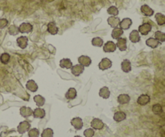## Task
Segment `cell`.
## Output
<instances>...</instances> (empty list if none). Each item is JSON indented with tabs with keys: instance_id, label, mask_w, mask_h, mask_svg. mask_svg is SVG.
Instances as JSON below:
<instances>
[{
	"instance_id": "16",
	"label": "cell",
	"mask_w": 165,
	"mask_h": 137,
	"mask_svg": "<svg viewBox=\"0 0 165 137\" xmlns=\"http://www.w3.org/2000/svg\"><path fill=\"white\" fill-rule=\"evenodd\" d=\"M129 39H130V42L134 43H139L140 40H141L139 32L137 30H132L131 32L130 33V35H129Z\"/></svg>"
},
{
	"instance_id": "31",
	"label": "cell",
	"mask_w": 165,
	"mask_h": 137,
	"mask_svg": "<svg viewBox=\"0 0 165 137\" xmlns=\"http://www.w3.org/2000/svg\"><path fill=\"white\" fill-rule=\"evenodd\" d=\"M155 39H156L160 43L165 42V33L160 30H157L155 33Z\"/></svg>"
},
{
	"instance_id": "2",
	"label": "cell",
	"mask_w": 165,
	"mask_h": 137,
	"mask_svg": "<svg viewBox=\"0 0 165 137\" xmlns=\"http://www.w3.org/2000/svg\"><path fill=\"white\" fill-rule=\"evenodd\" d=\"M151 29H152V27H151V25L150 23H144L139 26L138 31H139V34H141L142 35H147L151 32Z\"/></svg>"
},
{
	"instance_id": "39",
	"label": "cell",
	"mask_w": 165,
	"mask_h": 137,
	"mask_svg": "<svg viewBox=\"0 0 165 137\" xmlns=\"http://www.w3.org/2000/svg\"><path fill=\"white\" fill-rule=\"evenodd\" d=\"M84 135L85 137H93L94 135V129H93V128H87L84 132Z\"/></svg>"
},
{
	"instance_id": "12",
	"label": "cell",
	"mask_w": 165,
	"mask_h": 137,
	"mask_svg": "<svg viewBox=\"0 0 165 137\" xmlns=\"http://www.w3.org/2000/svg\"><path fill=\"white\" fill-rule=\"evenodd\" d=\"M151 101V98L148 95H146V94H143L138 98L137 100V103L138 104L141 105V106H144V105H147V104H149Z\"/></svg>"
},
{
	"instance_id": "23",
	"label": "cell",
	"mask_w": 165,
	"mask_h": 137,
	"mask_svg": "<svg viewBox=\"0 0 165 137\" xmlns=\"http://www.w3.org/2000/svg\"><path fill=\"white\" fill-rule=\"evenodd\" d=\"M33 113V111L31 110V107H22L20 108V115L23 117L28 118L29 116H31Z\"/></svg>"
},
{
	"instance_id": "38",
	"label": "cell",
	"mask_w": 165,
	"mask_h": 137,
	"mask_svg": "<svg viewBox=\"0 0 165 137\" xmlns=\"http://www.w3.org/2000/svg\"><path fill=\"white\" fill-rule=\"evenodd\" d=\"M40 132L37 128H31L28 131V137H39Z\"/></svg>"
},
{
	"instance_id": "18",
	"label": "cell",
	"mask_w": 165,
	"mask_h": 137,
	"mask_svg": "<svg viewBox=\"0 0 165 137\" xmlns=\"http://www.w3.org/2000/svg\"><path fill=\"white\" fill-rule=\"evenodd\" d=\"M26 88L28 90L31 91V92H35L38 90V85L33 79H30L27 82Z\"/></svg>"
},
{
	"instance_id": "14",
	"label": "cell",
	"mask_w": 165,
	"mask_h": 137,
	"mask_svg": "<svg viewBox=\"0 0 165 137\" xmlns=\"http://www.w3.org/2000/svg\"><path fill=\"white\" fill-rule=\"evenodd\" d=\"M17 44L22 49L26 48L28 44V39L26 36H19L16 40Z\"/></svg>"
},
{
	"instance_id": "21",
	"label": "cell",
	"mask_w": 165,
	"mask_h": 137,
	"mask_svg": "<svg viewBox=\"0 0 165 137\" xmlns=\"http://www.w3.org/2000/svg\"><path fill=\"white\" fill-rule=\"evenodd\" d=\"M60 67L65 69H70L73 67V63L69 59H62L60 61Z\"/></svg>"
},
{
	"instance_id": "26",
	"label": "cell",
	"mask_w": 165,
	"mask_h": 137,
	"mask_svg": "<svg viewBox=\"0 0 165 137\" xmlns=\"http://www.w3.org/2000/svg\"><path fill=\"white\" fill-rule=\"evenodd\" d=\"M127 118V115H126L125 112H117L114 113V119L116 122H121V121H123L124 119H126Z\"/></svg>"
},
{
	"instance_id": "36",
	"label": "cell",
	"mask_w": 165,
	"mask_h": 137,
	"mask_svg": "<svg viewBox=\"0 0 165 137\" xmlns=\"http://www.w3.org/2000/svg\"><path fill=\"white\" fill-rule=\"evenodd\" d=\"M152 112H153L154 114L156 115H160L163 112V108H162V106L159 104H156L153 105L152 107Z\"/></svg>"
},
{
	"instance_id": "9",
	"label": "cell",
	"mask_w": 165,
	"mask_h": 137,
	"mask_svg": "<svg viewBox=\"0 0 165 137\" xmlns=\"http://www.w3.org/2000/svg\"><path fill=\"white\" fill-rule=\"evenodd\" d=\"M91 127L93 129H95V130H101L104 128V123L100 119L95 118L91 122Z\"/></svg>"
},
{
	"instance_id": "8",
	"label": "cell",
	"mask_w": 165,
	"mask_h": 137,
	"mask_svg": "<svg viewBox=\"0 0 165 137\" xmlns=\"http://www.w3.org/2000/svg\"><path fill=\"white\" fill-rule=\"evenodd\" d=\"M132 25V20L130 19V18H124V19L120 21L119 23V27L121 29H123V30H128L129 28L131 27Z\"/></svg>"
},
{
	"instance_id": "17",
	"label": "cell",
	"mask_w": 165,
	"mask_h": 137,
	"mask_svg": "<svg viewBox=\"0 0 165 137\" xmlns=\"http://www.w3.org/2000/svg\"><path fill=\"white\" fill-rule=\"evenodd\" d=\"M107 23L111 27H118V26L119 25V23H120V19L116 16H111L109 17L108 19H107Z\"/></svg>"
},
{
	"instance_id": "33",
	"label": "cell",
	"mask_w": 165,
	"mask_h": 137,
	"mask_svg": "<svg viewBox=\"0 0 165 137\" xmlns=\"http://www.w3.org/2000/svg\"><path fill=\"white\" fill-rule=\"evenodd\" d=\"M11 59V56L8 53H2L0 56V62L3 64H7Z\"/></svg>"
},
{
	"instance_id": "29",
	"label": "cell",
	"mask_w": 165,
	"mask_h": 137,
	"mask_svg": "<svg viewBox=\"0 0 165 137\" xmlns=\"http://www.w3.org/2000/svg\"><path fill=\"white\" fill-rule=\"evenodd\" d=\"M155 19L156 20V23L159 26L165 25V15L161 13H157L155 15Z\"/></svg>"
},
{
	"instance_id": "41",
	"label": "cell",
	"mask_w": 165,
	"mask_h": 137,
	"mask_svg": "<svg viewBox=\"0 0 165 137\" xmlns=\"http://www.w3.org/2000/svg\"><path fill=\"white\" fill-rule=\"evenodd\" d=\"M74 137H81V136H80V135H76V136H74Z\"/></svg>"
},
{
	"instance_id": "30",
	"label": "cell",
	"mask_w": 165,
	"mask_h": 137,
	"mask_svg": "<svg viewBox=\"0 0 165 137\" xmlns=\"http://www.w3.org/2000/svg\"><path fill=\"white\" fill-rule=\"evenodd\" d=\"M34 101H35L38 107H42V106H44V104H45V99L43 97L42 95H35V96H34Z\"/></svg>"
},
{
	"instance_id": "32",
	"label": "cell",
	"mask_w": 165,
	"mask_h": 137,
	"mask_svg": "<svg viewBox=\"0 0 165 137\" xmlns=\"http://www.w3.org/2000/svg\"><path fill=\"white\" fill-rule=\"evenodd\" d=\"M104 41L100 37H95L92 40V45L94 46H97V47H101L103 46Z\"/></svg>"
},
{
	"instance_id": "15",
	"label": "cell",
	"mask_w": 165,
	"mask_h": 137,
	"mask_svg": "<svg viewBox=\"0 0 165 137\" xmlns=\"http://www.w3.org/2000/svg\"><path fill=\"white\" fill-rule=\"evenodd\" d=\"M140 10H141V12L145 15V16L151 17L154 14V11L151 9V7H149L148 5L147 4L143 5V6H141Z\"/></svg>"
},
{
	"instance_id": "7",
	"label": "cell",
	"mask_w": 165,
	"mask_h": 137,
	"mask_svg": "<svg viewBox=\"0 0 165 137\" xmlns=\"http://www.w3.org/2000/svg\"><path fill=\"white\" fill-rule=\"evenodd\" d=\"M116 46L119 49V51H124L127 48V40L126 38H119L117 40Z\"/></svg>"
},
{
	"instance_id": "34",
	"label": "cell",
	"mask_w": 165,
	"mask_h": 137,
	"mask_svg": "<svg viewBox=\"0 0 165 137\" xmlns=\"http://www.w3.org/2000/svg\"><path fill=\"white\" fill-rule=\"evenodd\" d=\"M8 32H9L10 35H13V36L17 35L19 33V27L15 25H11L8 28Z\"/></svg>"
},
{
	"instance_id": "35",
	"label": "cell",
	"mask_w": 165,
	"mask_h": 137,
	"mask_svg": "<svg viewBox=\"0 0 165 137\" xmlns=\"http://www.w3.org/2000/svg\"><path fill=\"white\" fill-rule=\"evenodd\" d=\"M107 13L109 14H111V16H117L119 11H118V9L117 7H114V6H111L107 10Z\"/></svg>"
},
{
	"instance_id": "6",
	"label": "cell",
	"mask_w": 165,
	"mask_h": 137,
	"mask_svg": "<svg viewBox=\"0 0 165 137\" xmlns=\"http://www.w3.org/2000/svg\"><path fill=\"white\" fill-rule=\"evenodd\" d=\"M71 72L73 75L75 76H79L80 75H81L85 70V67L81 64H76V65H73V67L70 68Z\"/></svg>"
},
{
	"instance_id": "24",
	"label": "cell",
	"mask_w": 165,
	"mask_h": 137,
	"mask_svg": "<svg viewBox=\"0 0 165 137\" xmlns=\"http://www.w3.org/2000/svg\"><path fill=\"white\" fill-rule=\"evenodd\" d=\"M130 97L127 94H121L118 96V102L120 104H127L130 102Z\"/></svg>"
},
{
	"instance_id": "37",
	"label": "cell",
	"mask_w": 165,
	"mask_h": 137,
	"mask_svg": "<svg viewBox=\"0 0 165 137\" xmlns=\"http://www.w3.org/2000/svg\"><path fill=\"white\" fill-rule=\"evenodd\" d=\"M41 137H53V131L52 128H46L43 131Z\"/></svg>"
},
{
	"instance_id": "3",
	"label": "cell",
	"mask_w": 165,
	"mask_h": 137,
	"mask_svg": "<svg viewBox=\"0 0 165 137\" xmlns=\"http://www.w3.org/2000/svg\"><path fill=\"white\" fill-rule=\"evenodd\" d=\"M112 67V61L108 58H103L98 64V68L101 71L110 69Z\"/></svg>"
},
{
	"instance_id": "10",
	"label": "cell",
	"mask_w": 165,
	"mask_h": 137,
	"mask_svg": "<svg viewBox=\"0 0 165 137\" xmlns=\"http://www.w3.org/2000/svg\"><path fill=\"white\" fill-rule=\"evenodd\" d=\"M78 62L81 65L84 66V67H89L92 63V59L87 56H81L78 58Z\"/></svg>"
},
{
	"instance_id": "22",
	"label": "cell",
	"mask_w": 165,
	"mask_h": 137,
	"mask_svg": "<svg viewBox=\"0 0 165 137\" xmlns=\"http://www.w3.org/2000/svg\"><path fill=\"white\" fill-rule=\"evenodd\" d=\"M123 35V30L120 27H114L111 32V36L114 40H118Z\"/></svg>"
},
{
	"instance_id": "25",
	"label": "cell",
	"mask_w": 165,
	"mask_h": 137,
	"mask_svg": "<svg viewBox=\"0 0 165 137\" xmlns=\"http://www.w3.org/2000/svg\"><path fill=\"white\" fill-rule=\"evenodd\" d=\"M33 116L37 119H43L45 116V111L43 108L37 107L36 109L33 111Z\"/></svg>"
},
{
	"instance_id": "5",
	"label": "cell",
	"mask_w": 165,
	"mask_h": 137,
	"mask_svg": "<svg viewBox=\"0 0 165 137\" xmlns=\"http://www.w3.org/2000/svg\"><path fill=\"white\" fill-rule=\"evenodd\" d=\"M116 48H117L116 43H114L113 41H108L103 46V51L106 52V53L114 52L116 51Z\"/></svg>"
},
{
	"instance_id": "1",
	"label": "cell",
	"mask_w": 165,
	"mask_h": 137,
	"mask_svg": "<svg viewBox=\"0 0 165 137\" xmlns=\"http://www.w3.org/2000/svg\"><path fill=\"white\" fill-rule=\"evenodd\" d=\"M30 128H31V123L28 121H22L18 125L17 131L19 134H24L27 132H28Z\"/></svg>"
},
{
	"instance_id": "4",
	"label": "cell",
	"mask_w": 165,
	"mask_h": 137,
	"mask_svg": "<svg viewBox=\"0 0 165 137\" xmlns=\"http://www.w3.org/2000/svg\"><path fill=\"white\" fill-rule=\"evenodd\" d=\"M33 30V26L29 23H23L19 27V32L22 34H26V33L31 32Z\"/></svg>"
},
{
	"instance_id": "11",
	"label": "cell",
	"mask_w": 165,
	"mask_h": 137,
	"mask_svg": "<svg viewBox=\"0 0 165 137\" xmlns=\"http://www.w3.org/2000/svg\"><path fill=\"white\" fill-rule=\"evenodd\" d=\"M47 28L48 33H50L52 35H57V33H58V30H59V28L57 27V24H56L54 21H52L48 23Z\"/></svg>"
},
{
	"instance_id": "13",
	"label": "cell",
	"mask_w": 165,
	"mask_h": 137,
	"mask_svg": "<svg viewBox=\"0 0 165 137\" xmlns=\"http://www.w3.org/2000/svg\"><path fill=\"white\" fill-rule=\"evenodd\" d=\"M71 124L75 128L76 130H81L83 127L82 119L80 117H75L71 120Z\"/></svg>"
},
{
	"instance_id": "19",
	"label": "cell",
	"mask_w": 165,
	"mask_h": 137,
	"mask_svg": "<svg viewBox=\"0 0 165 137\" xmlns=\"http://www.w3.org/2000/svg\"><path fill=\"white\" fill-rule=\"evenodd\" d=\"M121 68L123 72L128 73L131 71V63L128 59H124L121 63Z\"/></svg>"
},
{
	"instance_id": "28",
	"label": "cell",
	"mask_w": 165,
	"mask_h": 137,
	"mask_svg": "<svg viewBox=\"0 0 165 137\" xmlns=\"http://www.w3.org/2000/svg\"><path fill=\"white\" fill-rule=\"evenodd\" d=\"M77 97V91L75 88H70L65 94V98L67 100H74Z\"/></svg>"
},
{
	"instance_id": "40",
	"label": "cell",
	"mask_w": 165,
	"mask_h": 137,
	"mask_svg": "<svg viewBox=\"0 0 165 137\" xmlns=\"http://www.w3.org/2000/svg\"><path fill=\"white\" fill-rule=\"evenodd\" d=\"M8 25V20L7 19H0V29H3Z\"/></svg>"
},
{
	"instance_id": "27",
	"label": "cell",
	"mask_w": 165,
	"mask_h": 137,
	"mask_svg": "<svg viewBox=\"0 0 165 137\" xmlns=\"http://www.w3.org/2000/svg\"><path fill=\"white\" fill-rule=\"evenodd\" d=\"M111 95V91L107 87H103L99 91V96H101L103 99H108Z\"/></svg>"
},
{
	"instance_id": "20",
	"label": "cell",
	"mask_w": 165,
	"mask_h": 137,
	"mask_svg": "<svg viewBox=\"0 0 165 137\" xmlns=\"http://www.w3.org/2000/svg\"><path fill=\"white\" fill-rule=\"evenodd\" d=\"M147 46L151 47V48H156L160 44V43L155 38H149L146 40Z\"/></svg>"
}]
</instances>
